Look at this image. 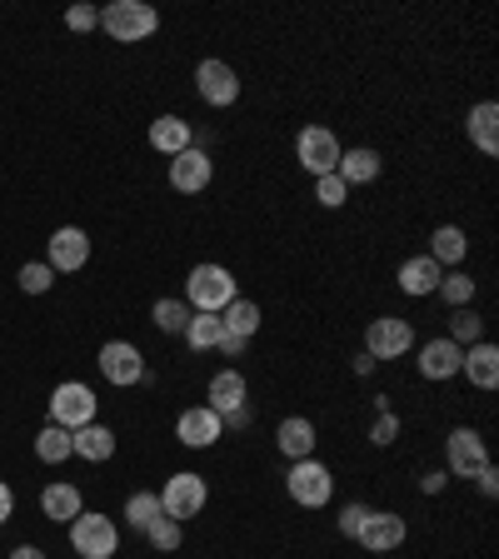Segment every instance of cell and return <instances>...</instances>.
Masks as SVG:
<instances>
[{"label": "cell", "mask_w": 499, "mask_h": 559, "mask_svg": "<svg viewBox=\"0 0 499 559\" xmlns=\"http://www.w3.org/2000/svg\"><path fill=\"white\" fill-rule=\"evenodd\" d=\"M180 539H186V524H175V520H161L151 530V545L155 549H180Z\"/></svg>", "instance_id": "obj_36"}, {"label": "cell", "mask_w": 499, "mask_h": 559, "mask_svg": "<svg viewBox=\"0 0 499 559\" xmlns=\"http://www.w3.org/2000/svg\"><path fill=\"white\" fill-rule=\"evenodd\" d=\"M205 400H210V409L225 419V415H235V409L250 405V384H245L240 370H221V374H210Z\"/></svg>", "instance_id": "obj_18"}, {"label": "cell", "mask_w": 499, "mask_h": 559, "mask_svg": "<svg viewBox=\"0 0 499 559\" xmlns=\"http://www.w3.org/2000/svg\"><path fill=\"white\" fill-rule=\"evenodd\" d=\"M95 409H100V400H95V390L81 380H66L50 390V425H60V430L95 425Z\"/></svg>", "instance_id": "obj_7"}, {"label": "cell", "mask_w": 499, "mask_h": 559, "mask_svg": "<svg viewBox=\"0 0 499 559\" xmlns=\"http://www.w3.org/2000/svg\"><path fill=\"white\" fill-rule=\"evenodd\" d=\"M35 460H40V465H60V460H70V430L46 425V430L35 435Z\"/></svg>", "instance_id": "obj_31"}, {"label": "cell", "mask_w": 499, "mask_h": 559, "mask_svg": "<svg viewBox=\"0 0 499 559\" xmlns=\"http://www.w3.org/2000/svg\"><path fill=\"white\" fill-rule=\"evenodd\" d=\"M380 170H384V160H380V151H370V145H349V151H340V165H335V175L345 180V186H375Z\"/></svg>", "instance_id": "obj_20"}, {"label": "cell", "mask_w": 499, "mask_h": 559, "mask_svg": "<svg viewBox=\"0 0 499 559\" xmlns=\"http://www.w3.org/2000/svg\"><path fill=\"white\" fill-rule=\"evenodd\" d=\"M210 180H215V160H210V151L190 145V151L170 155V190H180V195H200Z\"/></svg>", "instance_id": "obj_14"}, {"label": "cell", "mask_w": 499, "mask_h": 559, "mask_svg": "<svg viewBox=\"0 0 499 559\" xmlns=\"http://www.w3.org/2000/svg\"><path fill=\"white\" fill-rule=\"evenodd\" d=\"M340 151H345V145H340L335 130H325V126H305L300 135H295V160H300L314 180H320V175H335Z\"/></svg>", "instance_id": "obj_9"}, {"label": "cell", "mask_w": 499, "mask_h": 559, "mask_svg": "<svg viewBox=\"0 0 499 559\" xmlns=\"http://www.w3.org/2000/svg\"><path fill=\"white\" fill-rule=\"evenodd\" d=\"M11 514H15V489L0 479V524H11Z\"/></svg>", "instance_id": "obj_42"}, {"label": "cell", "mask_w": 499, "mask_h": 559, "mask_svg": "<svg viewBox=\"0 0 499 559\" xmlns=\"http://www.w3.org/2000/svg\"><path fill=\"white\" fill-rule=\"evenodd\" d=\"M275 444H280V454H285V460H310L314 444H320V430H314L310 415H290V419H280Z\"/></svg>", "instance_id": "obj_19"}, {"label": "cell", "mask_w": 499, "mask_h": 559, "mask_svg": "<svg viewBox=\"0 0 499 559\" xmlns=\"http://www.w3.org/2000/svg\"><path fill=\"white\" fill-rule=\"evenodd\" d=\"M66 25H70V31H95V25H100V11H95V5H70V11H66Z\"/></svg>", "instance_id": "obj_39"}, {"label": "cell", "mask_w": 499, "mask_h": 559, "mask_svg": "<svg viewBox=\"0 0 499 559\" xmlns=\"http://www.w3.org/2000/svg\"><path fill=\"white\" fill-rule=\"evenodd\" d=\"M355 539H360L370 555H395V549L409 539V524H405V514H395V510H370Z\"/></svg>", "instance_id": "obj_12"}, {"label": "cell", "mask_w": 499, "mask_h": 559, "mask_svg": "<svg viewBox=\"0 0 499 559\" xmlns=\"http://www.w3.org/2000/svg\"><path fill=\"white\" fill-rule=\"evenodd\" d=\"M190 145H195V130H190L186 116H161V120H151V151L180 155V151H190Z\"/></svg>", "instance_id": "obj_24"}, {"label": "cell", "mask_w": 499, "mask_h": 559, "mask_svg": "<svg viewBox=\"0 0 499 559\" xmlns=\"http://www.w3.org/2000/svg\"><path fill=\"white\" fill-rule=\"evenodd\" d=\"M470 255V235L460 230V225H440V230L430 235V260L435 265H460V260Z\"/></svg>", "instance_id": "obj_26"}, {"label": "cell", "mask_w": 499, "mask_h": 559, "mask_svg": "<svg viewBox=\"0 0 499 559\" xmlns=\"http://www.w3.org/2000/svg\"><path fill=\"white\" fill-rule=\"evenodd\" d=\"M70 549L81 559H110L120 549L116 520H110V514H95V510L75 514V520H70Z\"/></svg>", "instance_id": "obj_5"}, {"label": "cell", "mask_w": 499, "mask_h": 559, "mask_svg": "<svg viewBox=\"0 0 499 559\" xmlns=\"http://www.w3.org/2000/svg\"><path fill=\"white\" fill-rule=\"evenodd\" d=\"M365 514H370V504H360V500H355V504H345V510H340V535H345V539H355V535H360Z\"/></svg>", "instance_id": "obj_37"}, {"label": "cell", "mask_w": 499, "mask_h": 559, "mask_svg": "<svg viewBox=\"0 0 499 559\" xmlns=\"http://www.w3.org/2000/svg\"><path fill=\"white\" fill-rule=\"evenodd\" d=\"M15 280H21L25 295H46L50 285H56V270H50L46 260H31V265H21V275H15Z\"/></svg>", "instance_id": "obj_34"}, {"label": "cell", "mask_w": 499, "mask_h": 559, "mask_svg": "<svg viewBox=\"0 0 499 559\" xmlns=\"http://www.w3.org/2000/svg\"><path fill=\"white\" fill-rule=\"evenodd\" d=\"M440 280H444V270L435 265L430 255H409L405 265H400V290H405L409 300H425V295H435V290H440Z\"/></svg>", "instance_id": "obj_22"}, {"label": "cell", "mask_w": 499, "mask_h": 559, "mask_svg": "<svg viewBox=\"0 0 499 559\" xmlns=\"http://www.w3.org/2000/svg\"><path fill=\"white\" fill-rule=\"evenodd\" d=\"M126 520H130V530H135V535H151L155 524L165 520L161 495H151V489H135V495L126 500Z\"/></svg>", "instance_id": "obj_28"}, {"label": "cell", "mask_w": 499, "mask_h": 559, "mask_svg": "<svg viewBox=\"0 0 499 559\" xmlns=\"http://www.w3.org/2000/svg\"><path fill=\"white\" fill-rule=\"evenodd\" d=\"M70 454H81L91 465H105L116 454V435L105 430V425H81V430H70Z\"/></svg>", "instance_id": "obj_25"}, {"label": "cell", "mask_w": 499, "mask_h": 559, "mask_svg": "<svg viewBox=\"0 0 499 559\" xmlns=\"http://www.w3.org/2000/svg\"><path fill=\"white\" fill-rule=\"evenodd\" d=\"M485 465H495V460H489V450H485V435H479L475 425L450 430V440H444V475L475 479Z\"/></svg>", "instance_id": "obj_8"}, {"label": "cell", "mask_w": 499, "mask_h": 559, "mask_svg": "<svg viewBox=\"0 0 499 559\" xmlns=\"http://www.w3.org/2000/svg\"><path fill=\"white\" fill-rule=\"evenodd\" d=\"M285 489H290V500L300 504V510H325L330 500H335V475H330V465H320V460H290V475H285Z\"/></svg>", "instance_id": "obj_4"}, {"label": "cell", "mask_w": 499, "mask_h": 559, "mask_svg": "<svg viewBox=\"0 0 499 559\" xmlns=\"http://www.w3.org/2000/svg\"><path fill=\"white\" fill-rule=\"evenodd\" d=\"M221 435H225V419L215 415L210 405H190L186 415L175 419V440L186 444V450H210Z\"/></svg>", "instance_id": "obj_15"}, {"label": "cell", "mask_w": 499, "mask_h": 559, "mask_svg": "<svg viewBox=\"0 0 499 559\" xmlns=\"http://www.w3.org/2000/svg\"><path fill=\"white\" fill-rule=\"evenodd\" d=\"M314 200H320L325 210H340L349 200V186L340 180V175H320V180H314Z\"/></svg>", "instance_id": "obj_35"}, {"label": "cell", "mask_w": 499, "mask_h": 559, "mask_svg": "<svg viewBox=\"0 0 499 559\" xmlns=\"http://www.w3.org/2000/svg\"><path fill=\"white\" fill-rule=\"evenodd\" d=\"M151 320H155V330H165V335H186V325H190V305H186V300H155Z\"/></svg>", "instance_id": "obj_33"}, {"label": "cell", "mask_w": 499, "mask_h": 559, "mask_svg": "<svg viewBox=\"0 0 499 559\" xmlns=\"http://www.w3.org/2000/svg\"><path fill=\"white\" fill-rule=\"evenodd\" d=\"M11 559H46V549H35V545H15Z\"/></svg>", "instance_id": "obj_45"}, {"label": "cell", "mask_w": 499, "mask_h": 559, "mask_svg": "<svg viewBox=\"0 0 499 559\" xmlns=\"http://www.w3.org/2000/svg\"><path fill=\"white\" fill-rule=\"evenodd\" d=\"M235 295H240L235 290V275L225 265H210V260L190 270V280H186V305L195 314H221Z\"/></svg>", "instance_id": "obj_2"}, {"label": "cell", "mask_w": 499, "mask_h": 559, "mask_svg": "<svg viewBox=\"0 0 499 559\" xmlns=\"http://www.w3.org/2000/svg\"><path fill=\"white\" fill-rule=\"evenodd\" d=\"M40 514H46L50 524H70L75 514H85L81 485H70V479H50V485L40 489Z\"/></svg>", "instance_id": "obj_17"}, {"label": "cell", "mask_w": 499, "mask_h": 559, "mask_svg": "<svg viewBox=\"0 0 499 559\" xmlns=\"http://www.w3.org/2000/svg\"><path fill=\"white\" fill-rule=\"evenodd\" d=\"M460 374H465L475 390H495V384H499V349L489 345V340L470 345L465 355H460Z\"/></svg>", "instance_id": "obj_21"}, {"label": "cell", "mask_w": 499, "mask_h": 559, "mask_svg": "<svg viewBox=\"0 0 499 559\" xmlns=\"http://www.w3.org/2000/svg\"><path fill=\"white\" fill-rule=\"evenodd\" d=\"M95 365H100V374L110 384H120V390H130V384L145 380V355H140L130 340H105L100 355H95Z\"/></svg>", "instance_id": "obj_11"}, {"label": "cell", "mask_w": 499, "mask_h": 559, "mask_svg": "<svg viewBox=\"0 0 499 559\" xmlns=\"http://www.w3.org/2000/svg\"><path fill=\"white\" fill-rule=\"evenodd\" d=\"M465 130H470V145H475L479 155H499V105L495 100L470 105Z\"/></svg>", "instance_id": "obj_23"}, {"label": "cell", "mask_w": 499, "mask_h": 559, "mask_svg": "<svg viewBox=\"0 0 499 559\" xmlns=\"http://www.w3.org/2000/svg\"><path fill=\"white\" fill-rule=\"evenodd\" d=\"M260 320H265V314H260V305H256V300H245V295H235V300L221 310V325H225V335H240V340H250V335H256V330H260Z\"/></svg>", "instance_id": "obj_27"}, {"label": "cell", "mask_w": 499, "mask_h": 559, "mask_svg": "<svg viewBox=\"0 0 499 559\" xmlns=\"http://www.w3.org/2000/svg\"><path fill=\"white\" fill-rule=\"evenodd\" d=\"M435 295H440L450 310H465V305H475V280H470L465 270H450V275L440 280V290H435Z\"/></svg>", "instance_id": "obj_32"}, {"label": "cell", "mask_w": 499, "mask_h": 559, "mask_svg": "<svg viewBox=\"0 0 499 559\" xmlns=\"http://www.w3.org/2000/svg\"><path fill=\"white\" fill-rule=\"evenodd\" d=\"M46 250H50L46 265L56 270V275H75V270L91 260V235H85L81 225H60V230L46 240Z\"/></svg>", "instance_id": "obj_13"}, {"label": "cell", "mask_w": 499, "mask_h": 559, "mask_svg": "<svg viewBox=\"0 0 499 559\" xmlns=\"http://www.w3.org/2000/svg\"><path fill=\"white\" fill-rule=\"evenodd\" d=\"M395 440H400V419L390 415V409H384V415L375 419V430H370V444H380V450H384V444H395Z\"/></svg>", "instance_id": "obj_38"}, {"label": "cell", "mask_w": 499, "mask_h": 559, "mask_svg": "<svg viewBox=\"0 0 499 559\" xmlns=\"http://www.w3.org/2000/svg\"><path fill=\"white\" fill-rule=\"evenodd\" d=\"M245 345H250V340H240V335H225V340H221V355H240Z\"/></svg>", "instance_id": "obj_43"}, {"label": "cell", "mask_w": 499, "mask_h": 559, "mask_svg": "<svg viewBox=\"0 0 499 559\" xmlns=\"http://www.w3.org/2000/svg\"><path fill=\"white\" fill-rule=\"evenodd\" d=\"M225 425H230V430H245V425H250V405L235 409V415H225Z\"/></svg>", "instance_id": "obj_44"}, {"label": "cell", "mask_w": 499, "mask_h": 559, "mask_svg": "<svg viewBox=\"0 0 499 559\" xmlns=\"http://www.w3.org/2000/svg\"><path fill=\"white\" fill-rule=\"evenodd\" d=\"M444 485H450V475H444V469H430V475H419V489H425V495H440Z\"/></svg>", "instance_id": "obj_41"}, {"label": "cell", "mask_w": 499, "mask_h": 559, "mask_svg": "<svg viewBox=\"0 0 499 559\" xmlns=\"http://www.w3.org/2000/svg\"><path fill=\"white\" fill-rule=\"evenodd\" d=\"M460 355L465 349L454 345V340H425L419 345V360H415V370H419V380H430V384H444V380H454L460 374Z\"/></svg>", "instance_id": "obj_16"}, {"label": "cell", "mask_w": 499, "mask_h": 559, "mask_svg": "<svg viewBox=\"0 0 499 559\" xmlns=\"http://www.w3.org/2000/svg\"><path fill=\"white\" fill-rule=\"evenodd\" d=\"M409 349H415V325H409L405 314H380L365 325V355L375 365L380 360H405Z\"/></svg>", "instance_id": "obj_6"}, {"label": "cell", "mask_w": 499, "mask_h": 559, "mask_svg": "<svg viewBox=\"0 0 499 559\" xmlns=\"http://www.w3.org/2000/svg\"><path fill=\"white\" fill-rule=\"evenodd\" d=\"M475 485H479V495H499V469L485 465V469L475 475Z\"/></svg>", "instance_id": "obj_40"}, {"label": "cell", "mask_w": 499, "mask_h": 559, "mask_svg": "<svg viewBox=\"0 0 499 559\" xmlns=\"http://www.w3.org/2000/svg\"><path fill=\"white\" fill-rule=\"evenodd\" d=\"M195 91L205 105H215V110H230L235 100H240V75H235L230 60H200L195 66Z\"/></svg>", "instance_id": "obj_10"}, {"label": "cell", "mask_w": 499, "mask_h": 559, "mask_svg": "<svg viewBox=\"0 0 499 559\" xmlns=\"http://www.w3.org/2000/svg\"><path fill=\"white\" fill-rule=\"evenodd\" d=\"M100 31L120 46H135V40H151L161 31V11L145 5V0H110L100 11Z\"/></svg>", "instance_id": "obj_1"}, {"label": "cell", "mask_w": 499, "mask_h": 559, "mask_svg": "<svg viewBox=\"0 0 499 559\" xmlns=\"http://www.w3.org/2000/svg\"><path fill=\"white\" fill-rule=\"evenodd\" d=\"M444 340H454L460 349H470V345H479V340H485V320H479L475 305H465V310H450V335H444Z\"/></svg>", "instance_id": "obj_30"}, {"label": "cell", "mask_w": 499, "mask_h": 559, "mask_svg": "<svg viewBox=\"0 0 499 559\" xmlns=\"http://www.w3.org/2000/svg\"><path fill=\"white\" fill-rule=\"evenodd\" d=\"M205 504H210V485H205V475H195V469H175V475L161 485V510H165V520H175V524L200 520Z\"/></svg>", "instance_id": "obj_3"}, {"label": "cell", "mask_w": 499, "mask_h": 559, "mask_svg": "<svg viewBox=\"0 0 499 559\" xmlns=\"http://www.w3.org/2000/svg\"><path fill=\"white\" fill-rule=\"evenodd\" d=\"M186 340H190V349H195V355H205V349H221V340H225L221 314H195V310H190Z\"/></svg>", "instance_id": "obj_29"}]
</instances>
